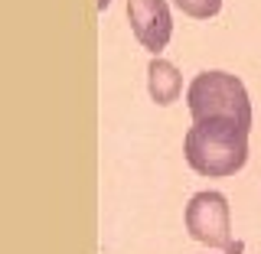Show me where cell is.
<instances>
[{
  "instance_id": "obj_3",
  "label": "cell",
  "mask_w": 261,
  "mask_h": 254,
  "mask_svg": "<svg viewBox=\"0 0 261 254\" xmlns=\"http://www.w3.org/2000/svg\"><path fill=\"white\" fill-rule=\"evenodd\" d=\"M183 218H186V232L199 244L222 248L225 254H242V244L232 238V209H228V199L222 192L216 189L193 192Z\"/></svg>"
},
{
  "instance_id": "obj_7",
  "label": "cell",
  "mask_w": 261,
  "mask_h": 254,
  "mask_svg": "<svg viewBox=\"0 0 261 254\" xmlns=\"http://www.w3.org/2000/svg\"><path fill=\"white\" fill-rule=\"evenodd\" d=\"M111 4V0H98V10H105V7H108Z\"/></svg>"
},
{
  "instance_id": "obj_4",
  "label": "cell",
  "mask_w": 261,
  "mask_h": 254,
  "mask_svg": "<svg viewBox=\"0 0 261 254\" xmlns=\"http://www.w3.org/2000/svg\"><path fill=\"white\" fill-rule=\"evenodd\" d=\"M127 20L144 49H150L153 55L167 49L170 33H173V16H170L167 0H127Z\"/></svg>"
},
{
  "instance_id": "obj_5",
  "label": "cell",
  "mask_w": 261,
  "mask_h": 254,
  "mask_svg": "<svg viewBox=\"0 0 261 254\" xmlns=\"http://www.w3.org/2000/svg\"><path fill=\"white\" fill-rule=\"evenodd\" d=\"M147 88H150V98L157 104H170L176 101L179 92H183V78H179V69L163 55H153L150 65H147Z\"/></svg>"
},
{
  "instance_id": "obj_1",
  "label": "cell",
  "mask_w": 261,
  "mask_h": 254,
  "mask_svg": "<svg viewBox=\"0 0 261 254\" xmlns=\"http://www.w3.org/2000/svg\"><path fill=\"white\" fill-rule=\"evenodd\" d=\"M186 163L202 176H232L248 160V127L235 118H199L183 137Z\"/></svg>"
},
{
  "instance_id": "obj_2",
  "label": "cell",
  "mask_w": 261,
  "mask_h": 254,
  "mask_svg": "<svg viewBox=\"0 0 261 254\" xmlns=\"http://www.w3.org/2000/svg\"><path fill=\"white\" fill-rule=\"evenodd\" d=\"M186 108L193 121L199 118H235L245 127H251V101L242 78L222 69L199 72L186 88Z\"/></svg>"
},
{
  "instance_id": "obj_6",
  "label": "cell",
  "mask_w": 261,
  "mask_h": 254,
  "mask_svg": "<svg viewBox=\"0 0 261 254\" xmlns=\"http://www.w3.org/2000/svg\"><path fill=\"white\" fill-rule=\"evenodd\" d=\"M173 4L186 16H196V20H209V16H216L222 10V0H173Z\"/></svg>"
}]
</instances>
